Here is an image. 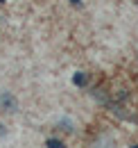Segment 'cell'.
<instances>
[{
	"instance_id": "obj_4",
	"label": "cell",
	"mask_w": 138,
	"mask_h": 148,
	"mask_svg": "<svg viewBox=\"0 0 138 148\" xmlns=\"http://www.w3.org/2000/svg\"><path fill=\"white\" fill-rule=\"evenodd\" d=\"M70 2H75V5H77V2H79V0H70Z\"/></svg>"
},
{
	"instance_id": "obj_2",
	"label": "cell",
	"mask_w": 138,
	"mask_h": 148,
	"mask_svg": "<svg viewBox=\"0 0 138 148\" xmlns=\"http://www.w3.org/2000/svg\"><path fill=\"white\" fill-rule=\"evenodd\" d=\"M72 82H75L77 87H84V84H86V75H84V73H75Z\"/></svg>"
},
{
	"instance_id": "obj_3",
	"label": "cell",
	"mask_w": 138,
	"mask_h": 148,
	"mask_svg": "<svg viewBox=\"0 0 138 148\" xmlns=\"http://www.w3.org/2000/svg\"><path fill=\"white\" fill-rule=\"evenodd\" d=\"M48 148H64V144L59 139H48Z\"/></svg>"
},
{
	"instance_id": "obj_5",
	"label": "cell",
	"mask_w": 138,
	"mask_h": 148,
	"mask_svg": "<svg viewBox=\"0 0 138 148\" xmlns=\"http://www.w3.org/2000/svg\"><path fill=\"white\" fill-rule=\"evenodd\" d=\"M0 2H5V0H0Z\"/></svg>"
},
{
	"instance_id": "obj_1",
	"label": "cell",
	"mask_w": 138,
	"mask_h": 148,
	"mask_svg": "<svg viewBox=\"0 0 138 148\" xmlns=\"http://www.w3.org/2000/svg\"><path fill=\"white\" fill-rule=\"evenodd\" d=\"M0 107L5 112H16V98H14L9 91H5L0 96Z\"/></svg>"
}]
</instances>
